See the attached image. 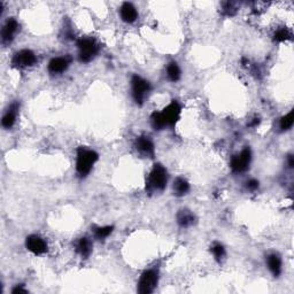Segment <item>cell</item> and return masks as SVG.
I'll use <instances>...</instances> for the list:
<instances>
[{
    "instance_id": "e0dca14e",
    "label": "cell",
    "mask_w": 294,
    "mask_h": 294,
    "mask_svg": "<svg viewBox=\"0 0 294 294\" xmlns=\"http://www.w3.org/2000/svg\"><path fill=\"white\" fill-rule=\"evenodd\" d=\"M92 241L86 237L79 238L75 244V251L77 252V254H79L84 258L90 257L91 253H92Z\"/></svg>"
},
{
    "instance_id": "7c38bea8",
    "label": "cell",
    "mask_w": 294,
    "mask_h": 294,
    "mask_svg": "<svg viewBox=\"0 0 294 294\" xmlns=\"http://www.w3.org/2000/svg\"><path fill=\"white\" fill-rule=\"evenodd\" d=\"M135 147L144 156L153 157L154 154H155V146H154L153 141L148 136H141V137L136 139Z\"/></svg>"
},
{
    "instance_id": "9a60e30c",
    "label": "cell",
    "mask_w": 294,
    "mask_h": 294,
    "mask_svg": "<svg viewBox=\"0 0 294 294\" xmlns=\"http://www.w3.org/2000/svg\"><path fill=\"white\" fill-rule=\"evenodd\" d=\"M265 262H267V267L274 275V277H279L283 270L282 257L277 253H271L265 258Z\"/></svg>"
},
{
    "instance_id": "6da1fadb",
    "label": "cell",
    "mask_w": 294,
    "mask_h": 294,
    "mask_svg": "<svg viewBox=\"0 0 294 294\" xmlns=\"http://www.w3.org/2000/svg\"><path fill=\"white\" fill-rule=\"evenodd\" d=\"M99 160V154L96 150L80 146L76 154V171L80 178H85L91 173L94 164Z\"/></svg>"
},
{
    "instance_id": "5bb4252c",
    "label": "cell",
    "mask_w": 294,
    "mask_h": 294,
    "mask_svg": "<svg viewBox=\"0 0 294 294\" xmlns=\"http://www.w3.org/2000/svg\"><path fill=\"white\" fill-rule=\"evenodd\" d=\"M120 16L125 23H134L138 19V10L131 2H124L120 8Z\"/></svg>"
},
{
    "instance_id": "277c9868",
    "label": "cell",
    "mask_w": 294,
    "mask_h": 294,
    "mask_svg": "<svg viewBox=\"0 0 294 294\" xmlns=\"http://www.w3.org/2000/svg\"><path fill=\"white\" fill-rule=\"evenodd\" d=\"M131 91L135 103L142 106L150 92V84L142 76L134 75L131 77Z\"/></svg>"
},
{
    "instance_id": "52a82bcc",
    "label": "cell",
    "mask_w": 294,
    "mask_h": 294,
    "mask_svg": "<svg viewBox=\"0 0 294 294\" xmlns=\"http://www.w3.org/2000/svg\"><path fill=\"white\" fill-rule=\"evenodd\" d=\"M36 62H37L36 54H35L31 50H28V48H24V50L16 52L12 59L13 67L20 68V69L33 67V66L36 65Z\"/></svg>"
},
{
    "instance_id": "83f0119b",
    "label": "cell",
    "mask_w": 294,
    "mask_h": 294,
    "mask_svg": "<svg viewBox=\"0 0 294 294\" xmlns=\"http://www.w3.org/2000/svg\"><path fill=\"white\" fill-rule=\"evenodd\" d=\"M289 166H290V168H293V166H294L293 155H289Z\"/></svg>"
},
{
    "instance_id": "30bf717a",
    "label": "cell",
    "mask_w": 294,
    "mask_h": 294,
    "mask_svg": "<svg viewBox=\"0 0 294 294\" xmlns=\"http://www.w3.org/2000/svg\"><path fill=\"white\" fill-rule=\"evenodd\" d=\"M20 24L14 17H10L6 21L1 29V43L3 45H9L15 38V35L19 31Z\"/></svg>"
},
{
    "instance_id": "484cf974",
    "label": "cell",
    "mask_w": 294,
    "mask_h": 294,
    "mask_svg": "<svg viewBox=\"0 0 294 294\" xmlns=\"http://www.w3.org/2000/svg\"><path fill=\"white\" fill-rule=\"evenodd\" d=\"M258 186H260V183H258V181L254 180V178H252V180L246 182V188L248 191H251V192L257 191Z\"/></svg>"
},
{
    "instance_id": "4316f807",
    "label": "cell",
    "mask_w": 294,
    "mask_h": 294,
    "mask_svg": "<svg viewBox=\"0 0 294 294\" xmlns=\"http://www.w3.org/2000/svg\"><path fill=\"white\" fill-rule=\"evenodd\" d=\"M12 293L13 294H19V293H28V290L24 288V285L22 284H17L15 285V288L12 290Z\"/></svg>"
},
{
    "instance_id": "8fae6325",
    "label": "cell",
    "mask_w": 294,
    "mask_h": 294,
    "mask_svg": "<svg viewBox=\"0 0 294 294\" xmlns=\"http://www.w3.org/2000/svg\"><path fill=\"white\" fill-rule=\"evenodd\" d=\"M72 64V58L69 55H65V57H57L53 58L48 62L47 71L52 75H59L62 74L68 69L69 66Z\"/></svg>"
},
{
    "instance_id": "44dd1931",
    "label": "cell",
    "mask_w": 294,
    "mask_h": 294,
    "mask_svg": "<svg viewBox=\"0 0 294 294\" xmlns=\"http://www.w3.org/2000/svg\"><path fill=\"white\" fill-rule=\"evenodd\" d=\"M150 123H152V127L155 129V130H162L167 127L166 121L162 115H161V111H154L150 116Z\"/></svg>"
},
{
    "instance_id": "4fadbf2b",
    "label": "cell",
    "mask_w": 294,
    "mask_h": 294,
    "mask_svg": "<svg viewBox=\"0 0 294 294\" xmlns=\"http://www.w3.org/2000/svg\"><path fill=\"white\" fill-rule=\"evenodd\" d=\"M19 104L17 103H13L10 106L8 107V110L5 111V114L2 115L1 118V125L2 128L5 129H10L15 124L16 122V117L17 114H19Z\"/></svg>"
},
{
    "instance_id": "603a6c76",
    "label": "cell",
    "mask_w": 294,
    "mask_h": 294,
    "mask_svg": "<svg viewBox=\"0 0 294 294\" xmlns=\"http://www.w3.org/2000/svg\"><path fill=\"white\" fill-rule=\"evenodd\" d=\"M293 121H294V113L293 110H291L289 114H286L285 116H283L281 118V122H279V128H281V130L282 131L290 130L293 125Z\"/></svg>"
},
{
    "instance_id": "3957f363",
    "label": "cell",
    "mask_w": 294,
    "mask_h": 294,
    "mask_svg": "<svg viewBox=\"0 0 294 294\" xmlns=\"http://www.w3.org/2000/svg\"><path fill=\"white\" fill-rule=\"evenodd\" d=\"M77 48H78L79 61L84 64L92 61L99 52V45L92 38H80L77 41Z\"/></svg>"
},
{
    "instance_id": "8992f818",
    "label": "cell",
    "mask_w": 294,
    "mask_h": 294,
    "mask_svg": "<svg viewBox=\"0 0 294 294\" xmlns=\"http://www.w3.org/2000/svg\"><path fill=\"white\" fill-rule=\"evenodd\" d=\"M252 162V150L250 147H245L240 153L231 157L230 167L234 174H241L248 170Z\"/></svg>"
},
{
    "instance_id": "ffe728a7",
    "label": "cell",
    "mask_w": 294,
    "mask_h": 294,
    "mask_svg": "<svg viewBox=\"0 0 294 294\" xmlns=\"http://www.w3.org/2000/svg\"><path fill=\"white\" fill-rule=\"evenodd\" d=\"M114 226L113 225H106V226H94L93 227V234L97 239L104 240L108 238L113 232Z\"/></svg>"
},
{
    "instance_id": "cb8c5ba5",
    "label": "cell",
    "mask_w": 294,
    "mask_h": 294,
    "mask_svg": "<svg viewBox=\"0 0 294 294\" xmlns=\"http://www.w3.org/2000/svg\"><path fill=\"white\" fill-rule=\"evenodd\" d=\"M291 37H292V34L290 33L286 28H279V29L276 30L274 34V40L279 41V43H281V41L291 39Z\"/></svg>"
},
{
    "instance_id": "7402d4cb",
    "label": "cell",
    "mask_w": 294,
    "mask_h": 294,
    "mask_svg": "<svg viewBox=\"0 0 294 294\" xmlns=\"http://www.w3.org/2000/svg\"><path fill=\"white\" fill-rule=\"evenodd\" d=\"M211 252L213 254V257H214V258L218 262H220L224 258V257H225V248H224V246L222 244L220 243H215L213 246L211 247Z\"/></svg>"
},
{
    "instance_id": "d4e9b609",
    "label": "cell",
    "mask_w": 294,
    "mask_h": 294,
    "mask_svg": "<svg viewBox=\"0 0 294 294\" xmlns=\"http://www.w3.org/2000/svg\"><path fill=\"white\" fill-rule=\"evenodd\" d=\"M237 9H234V5L232 2H225L223 7V14L226 16H233L236 14Z\"/></svg>"
},
{
    "instance_id": "ac0fdd59",
    "label": "cell",
    "mask_w": 294,
    "mask_h": 294,
    "mask_svg": "<svg viewBox=\"0 0 294 294\" xmlns=\"http://www.w3.org/2000/svg\"><path fill=\"white\" fill-rule=\"evenodd\" d=\"M190 183L183 177H177L174 181L173 191L176 197H184V195H186L190 192Z\"/></svg>"
},
{
    "instance_id": "d6986e66",
    "label": "cell",
    "mask_w": 294,
    "mask_h": 294,
    "mask_svg": "<svg viewBox=\"0 0 294 294\" xmlns=\"http://www.w3.org/2000/svg\"><path fill=\"white\" fill-rule=\"evenodd\" d=\"M166 73H167L168 79L173 83L178 82L182 77V71H181L180 66H178L177 62H175V61H171L170 64H168Z\"/></svg>"
},
{
    "instance_id": "9c48e42d",
    "label": "cell",
    "mask_w": 294,
    "mask_h": 294,
    "mask_svg": "<svg viewBox=\"0 0 294 294\" xmlns=\"http://www.w3.org/2000/svg\"><path fill=\"white\" fill-rule=\"evenodd\" d=\"M26 247L28 251H30L35 255L45 254L48 250L46 241L38 234H30V236L27 237Z\"/></svg>"
},
{
    "instance_id": "7a4b0ae2",
    "label": "cell",
    "mask_w": 294,
    "mask_h": 294,
    "mask_svg": "<svg viewBox=\"0 0 294 294\" xmlns=\"http://www.w3.org/2000/svg\"><path fill=\"white\" fill-rule=\"evenodd\" d=\"M168 183V173L167 169L162 164L156 163L150 170L146 182V191L148 193H154V192L163 191Z\"/></svg>"
},
{
    "instance_id": "ba28073f",
    "label": "cell",
    "mask_w": 294,
    "mask_h": 294,
    "mask_svg": "<svg viewBox=\"0 0 294 294\" xmlns=\"http://www.w3.org/2000/svg\"><path fill=\"white\" fill-rule=\"evenodd\" d=\"M182 107L177 100H173L164 110L161 111L164 121H166L167 127L169 125H175L181 118Z\"/></svg>"
},
{
    "instance_id": "5b68a950",
    "label": "cell",
    "mask_w": 294,
    "mask_h": 294,
    "mask_svg": "<svg viewBox=\"0 0 294 294\" xmlns=\"http://www.w3.org/2000/svg\"><path fill=\"white\" fill-rule=\"evenodd\" d=\"M159 284V271L156 269H148L143 272L138 282L137 291L141 294H150L155 291Z\"/></svg>"
},
{
    "instance_id": "2e32d148",
    "label": "cell",
    "mask_w": 294,
    "mask_h": 294,
    "mask_svg": "<svg viewBox=\"0 0 294 294\" xmlns=\"http://www.w3.org/2000/svg\"><path fill=\"white\" fill-rule=\"evenodd\" d=\"M176 220H177L178 225L181 227H185V229H186V227L193 226L194 224L197 223V218H195V215L191 211H188V209H182V211L178 212Z\"/></svg>"
}]
</instances>
